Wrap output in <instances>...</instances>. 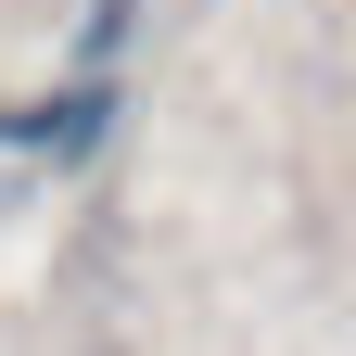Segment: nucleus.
I'll return each instance as SVG.
<instances>
[{"label":"nucleus","mask_w":356,"mask_h":356,"mask_svg":"<svg viewBox=\"0 0 356 356\" xmlns=\"http://www.w3.org/2000/svg\"><path fill=\"white\" fill-rule=\"evenodd\" d=\"M115 102H127V76H76V102H64V115H26V140L51 153V165H76V153L115 127Z\"/></svg>","instance_id":"f257e3e1"}]
</instances>
